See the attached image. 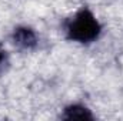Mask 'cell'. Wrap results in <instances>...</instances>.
<instances>
[{
  "label": "cell",
  "mask_w": 123,
  "mask_h": 121,
  "mask_svg": "<svg viewBox=\"0 0 123 121\" xmlns=\"http://www.w3.org/2000/svg\"><path fill=\"white\" fill-rule=\"evenodd\" d=\"M3 60H4V54L0 51V66H1V63H3Z\"/></svg>",
  "instance_id": "4"
},
{
  "label": "cell",
  "mask_w": 123,
  "mask_h": 121,
  "mask_svg": "<svg viewBox=\"0 0 123 121\" xmlns=\"http://www.w3.org/2000/svg\"><path fill=\"white\" fill-rule=\"evenodd\" d=\"M62 117L64 120H93L90 110H87L85 105L80 104H73L66 107Z\"/></svg>",
  "instance_id": "3"
},
{
  "label": "cell",
  "mask_w": 123,
  "mask_h": 121,
  "mask_svg": "<svg viewBox=\"0 0 123 121\" xmlns=\"http://www.w3.org/2000/svg\"><path fill=\"white\" fill-rule=\"evenodd\" d=\"M12 37H13V43L23 50H31L37 44V36L34 30L26 26L16 27Z\"/></svg>",
  "instance_id": "2"
},
{
  "label": "cell",
  "mask_w": 123,
  "mask_h": 121,
  "mask_svg": "<svg viewBox=\"0 0 123 121\" xmlns=\"http://www.w3.org/2000/svg\"><path fill=\"white\" fill-rule=\"evenodd\" d=\"M102 26L89 9L79 10L66 24V34L69 40L87 44L99 38Z\"/></svg>",
  "instance_id": "1"
}]
</instances>
